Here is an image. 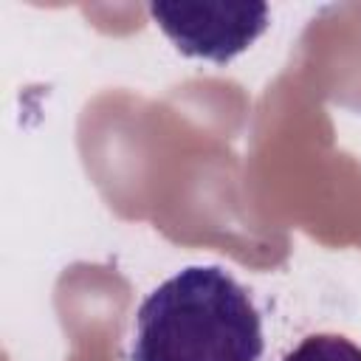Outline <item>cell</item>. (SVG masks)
Segmentation results:
<instances>
[{"label": "cell", "mask_w": 361, "mask_h": 361, "mask_svg": "<svg viewBox=\"0 0 361 361\" xmlns=\"http://www.w3.org/2000/svg\"><path fill=\"white\" fill-rule=\"evenodd\" d=\"M262 316L220 265H186L144 296L130 361H262Z\"/></svg>", "instance_id": "6da1fadb"}, {"label": "cell", "mask_w": 361, "mask_h": 361, "mask_svg": "<svg viewBox=\"0 0 361 361\" xmlns=\"http://www.w3.org/2000/svg\"><path fill=\"white\" fill-rule=\"evenodd\" d=\"M149 14L183 56L217 65L231 62L268 28L265 3H149Z\"/></svg>", "instance_id": "7a4b0ae2"}, {"label": "cell", "mask_w": 361, "mask_h": 361, "mask_svg": "<svg viewBox=\"0 0 361 361\" xmlns=\"http://www.w3.org/2000/svg\"><path fill=\"white\" fill-rule=\"evenodd\" d=\"M282 361H361V347L336 333H316L302 338Z\"/></svg>", "instance_id": "3957f363"}]
</instances>
